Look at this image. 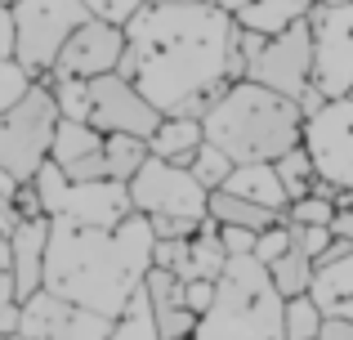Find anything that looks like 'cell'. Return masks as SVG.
Masks as SVG:
<instances>
[{"label": "cell", "instance_id": "cell-25", "mask_svg": "<svg viewBox=\"0 0 353 340\" xmlns=\"http://www.w3.org/2000/svg\"><path fill=\"white\" fill-rule=\"evenodd\" d=\"M322 318H327V309H322L309 291H304V296H286V305H282V336L286 340H318Z\"/></svg>", "mask_w": 353, "mask_h": 340}, {"label": "cell", "instance_id": "cell-43", "mask_svg": "<svg viewBox=\"0 0 353 340\" xmlns=\"http://www.w3.org/2000/svg\"><path fill=\"white\" fill-rule=\"evenodd\" d=\"M327 314H340V318H349V323H353V296H345V300H340V305H331Z\"/></svg>", "mask_w": 353, "mask_h": 340}, {"label": "cell", "instance_id": "cell-39", "mask_svg": "<svg viewBox=\"0 0 353 340\" xmlns=\"http://www.w3.org/2000/svg\"><path fill=\"white\" fill-rule=\"evenodd\" d=\"M318 340H353V323H349V318H340V314H327V318H322Z\"/></svg>", "mask_w": 353, "mask_h": 340}, {"label": "cell", "instance_id": "cell-29", "mask_svg": "<svg viewBox=\"0 0 353 340\" xmlns=\"http://www.w3.org/2000/svg\"><path fill=\"white\" fill-rule=\"evenodd\" d=\"M273 166H277V174H282L286 197H291V201L318 188V170H313V161H309V152H304V143H295L291 152H282V157H277Z\"/></svg>", "mask_w": 353, "mask_h": 340}, {"label": "cell", "instance_id": "cell-24", "mask_svg": "<svg viewBox=\"0 0 353 340\" xmlns=\"http://www.w3.org/2000/svg\"><path fill=\"white\" fill-rule=\"evenodd\" d=\"M268 278H273V287L282 291V300L286 296H304V291H309V282H313V260L291 242L273 264H268Z\"/></svg>", "mask_w": 353, "mask_h": 340}, {"label": "cell", "instance_id": "cell-22", "mask_svg": "<svg viewBox=\"0 0 353 340\" xmlns=\"http://www.w3.org/2000/svg\"><path fill=\"white\" fill-rule=\"evenodd\" d=\"M309 296L318 300L322 309H331V305H340L345 296H353V246L340 255V260H331V264H313Z\"/></svg>", "mask_w": 353, "mask_h": 340}, {"label": "cell", "instance_id": "cell-44", "mask_svg": "<svg viewBox=\"0 0 353 340\" xmlns=\"http://www.w3.org/2000/svg\"><path fill=\"white\" fill-rule=\"evenodd\" d=\"M318 5H345V0H318Z\"/></svg>", "mask_w": 353, "mask_h": 340}, {"label": "cell", "instance_id": "cell-31", "mask_svg": "<svg viewBox=\"0 0 353 340\" xmlns=\"http://www.w3.org/2000/svg\"><path fill=\"white\" fill-rule=\"evenodd\" d=\"M50 340H112V318L77 309V314L68 318V327H63L59 336H50Z\"/></svg>", "mask_w": 353, "mask_h": 340}, {"label": "cell", "instance_id": "cell-16", "mask_svg": "<svg viewBox=\"0 0 353 340\" xmlns=\"http://www.w3.org/2000/svg\"><path fill=\"white\" fill-rule=\"evenodd\" d=\"M143 291H148V305H152V318L161 327V340H174V336H192L197 327V314L183 305V278H174L170 269L152 264L143 278Z\"/></svg>", "mask_w": 353, "mask_h": 340}, {"label": "cell", "instance_id": "cell-45", "mask_svg": "<svg viewBox=\"0 0 353 340\" xmlns=\"http://www.w3.org/2000/svg\"><path fill=\"white\" fill-rule=\"evenodd\" d=\"M5 340H23V336H18V332H14V336H5Z\"/></svg>", "mask_w": 353, "mask_h": 340}, {"label": "cell", "instance_id": "cell-9", "mask_svg": "<svg viewBox=\"0 0 353 340\" xmlns=\"http://www.w3.org/2000/svg\"><path fill=\"white\" fill-rule=\"evenodd\" d=\"M130 206L143 215H179V219H206V197L210 192L192 179L188 166H174L148 152L143 166L125 179Z\"/></svg>", "mask_w": 353, "mask_h": 340}, {"label": "cell", "instance_id": "cell-23", "mask_svg": "<svg viewBox=\"0 0 353 340\" xmlns=\"http://www.w3.org/2000/svg\"><path fill=\"white\" fill-rule=\"evenodd\" d=\"M112 340H161V327L152 318V305H148V291L139 287L134 296L125 300V309L112 318Z\"/></svg>", "mask_w": 353, "mask_h": 340}, {"label": "cell", "instance_id": "cell-19", "mask_svg": "<svg viewBox=\"0 0 353 340\" xmlns=\"http://www.w3.org/2000/svg\"><path fill=\"white\" fill-rule=\"evenodd\" d=\"M313 5L318 0H246V5L233 9V23L246 27V32H259V36H277L291 23L309 18Z\"/></svg>", "mask_w": 353, "mask_h": 340}, {"label": "cell", "instance_id": "cell-7", "mask_svg": "<svg viewBox=\"0 0 353 340\" xmlns=\"http://www.w3.org/2000/svg\"><path fill=\"white\" fill-rule=\"evenodd\" d=\"M14 59L23 63L32 77H45L59 59V50L68 45V36L85 23L94 9L85 0H14Z\"/></svg>", "mask_w": 353, "mask_h": 340}, {"label": "cell", "instance_id": "cell-28", "mask_svg": "<svg viewBox=\"0 0 353 340\" xmlns=\"http://www.w3.org/2000/svg\"><path fill=\"white\" fill-rule=\"evenodd\" d=\"M282 219L286 224H331V219H336V188H327V183L318 179V188L295 197Z\"/></svg>", "mask_w": 353, "mask_h": 340}, {"label": "cell", "instance_id": "cell-32", "mask_svg": "<svg viewBox=\"0 0 353 340\" xmlns=\"http://www.w3.org/2000/svg\"><path fill=\"white\" fill-rule=\"evenodd\" d=\"M286 246H291V228H286V219H277V224H268V228L255 233V251H250V255H255L259 264H273Z\"/></svg>", "mask_w": 353, "mask_h": 340}, {"label": "cell", "instance_id": "cell-33", "mask_svg": "<svg viewBox=\"0 0 353 340\" xmlns=\"http://www.w3.org/2000/svg\"><path fill=\"white\" fill-rule=\"evenodd\" d=\"M286 228H291V242L300 246L313 264H318V255L327 251L331 237H336V233H331V224H286Z\"/></svg>", "mask_w": 353, "mask_h": 340}, {"label": "cell", "instance_id": "cell-41", "mask_svg": "<svg viewBox=\"0 0 353 340\" xmlns=\"http://www.w3.org/2000/svg\"><path fill=\"white\" fill-rule=\"evenodd\" d=\"M85 5L94 9V14H103V9H108V0H85ZM210 5H224L228 14H233V9H237V5H246V0H210Z\"/></svg>", "mask_w": 353, "mask_h": 340}, {"label": "cell", "instance_id": "cell-46", "mask_svg": "<svg viewBox=\"0 0 353 340\" xmlns=\"http://www.w3.org/2000/svg\"><path fill=\"white\" fill-rule=\"evenodd\" d=\"M174 340H192V336H174Z\"/></svg>", "mask_w": 353, "mask_h": 340}, {"label": "cell", "instance_id": "cell-5", "mask_svg": "<svg viewBox=\"0 0 353 340\" xmlns=\"http://www.w3.org/2000/svg\"><path fill=\"white\" fill-rule=\"evenodd\" d=\"M54 126H59V103L50 94V81L36 77L32 90L0 112V170L14 183H32V174L45 166Z\"/></svg>", "mask_w": 353, "mask_h": 340}, {"label": "cell", "instance_id": "cell-4", "mask_svg": "<svg viewBox=\"0 0 353 340\" xmlns=\"http://www.w3.org/2000/svg\"><path fill=\"white\" fill-rule=\"evenodd\" d=\"M282 291L255 255H228L215 278V300L197 318L192 340H286L282 336Z\"/></svg>", "mask_w": 353, "mask_h": 340}, {"label": "cell", "instance_id": "cell-21", "mask_svg": "<svg viewBox=\"0 0 353 340\" xmlns=\"http://www.w3.org/2000/svg\"><path fill=\"white\" fill-rule=\"evenodd\" d=\"M206 215L215 219V224H233V228H250V233H259V228H268V224H277V210H268V206H255V201H246V197H237V192H228V188H215L206 197Z\"/></svg>", "mask_w": 353, "mask_h": 340}, {"label": "cell", "instance_id": "cell-1", "mask_svg": "<svg viewBox=\"0 0 353 340\" xmlns=\"http://www.w3.org/2000/svg\"><path fill=\"white\" fill-rule=\"evenodd\" d=\"M237 23L210 0H148L125 18V72L161 117H197L246 77Z\"/></svg>", "mask_w": 353, "mask_h": 340}, {"label": "cell", "instance_id": "cell-11", "mask_svg": "<svg viewBox=\"0 0 353 340\" xmlns=\"http://www.w3.org/2000/svg\"><path fill=\"white\" fill-rule=\"evenodd\" d=\"M246 77L277 90V94H286V99H300L313 86V27H309V18L291 23L277 36H264L259 54L246 63Z\"/></svg>", "mask_w": 353, "mask_h": 340}, {"label": "cell", "instance_id": "cell-27", "mask_svg": "<svg viewBox=\"0 0 353 340\" xmlns=\"http://www.w3.org/2000/svg\"><path fill=\"white\" fill-rule=\"evenodd\" d=\"M50 81V94L59 103V117L68 121H90V81L81 77H59V72H45Z\"/></svg>", "mask_w": 353, "mask_h": 340}, {"label": "cell", "instance_id": "cell-26", "mask_svg": "<svg viewBox=\"0 0 353 340\" xmlns=\"http://www.w3.org/2000/svg\"><path fill=\"white\" fill-rule=\"evenodd\" d=\"M148 157V139L139 134H103V161H108V179L125 183L130 174L143 166Z\"/></svg>", "mask_w": 353, "mask_h": 340}, {"label": "cell", "instance_id": "cell-2", "mask_svg": "<svg viewBox=\"0 0 353 340\" xmlns=\"http://www.w3.org/2000/svg\"><path fill=\"white\" fill-rule=\"evenodd\" d=\"M152 246L157 233L143 210H130L117 228H85L72 219H50L41 287L72 300L77 309L117 318L125 300L143 287L148 269H152Z\"/></svg>", "mask_w": 353, "mask_h": 340}, {"label": "cell", "instance_id": "cell-12", "mask_svg": "<svg viewBox=\"0 0 353 340\" xmlns=\"http://www.w3.org/2000/svg\"><path fill=\"white\" fill-rule=\"evenodd\" d=\"M161 112L139 94V86L125 72H103V77L90 81V126L103 134H148L157 130Z\"/></svg>", "mask_w": 353, "mask_h": 340}, {"label": "cell", "instance_id": "cell-38", "mask_svg": "<svg viewBox=\"0 0 353 340\" xmlns=\"http://www.w3.org/2000/svg\"><path fill=\"white\" fill-rule=\"evenodd\" d=\"M14 45H18V32H14V9H9V0H0V63L14 59Z\"/></svg>", "mask_w": 353, "mask_h": 340}, {"label": "cell", "instance_id": "cell-8", "mask_svg": "<svg viewBox=\"0 0 353 340\" xmlns=\"http://www.w3.org/2000/svg\"><path fill=\"white\" fill-rule=\"evenodd\" d=\"M300 143L327 188L353 192V94L327 99L318 112L304 117Z\"/></svg>", "mask_w": 353, "mask_h": 340}, {"label": "cell", "instance_id": "cell-34", "mask_svg": "<svg viewBox=\"0 0 353 340\" xmlns=\"http://www.w3.org/2000/svg\"><path fill=\"white\" fill-rule=\"evenodd\" d=\"M210 300H215V282H206V278H192V282H183V305H188L197 318L210 309Z\"/></svg>", "mask_w": 353, "mask_h": 340}, {"label": "cell", "instance_id": "cell-18", "mask_svg": "<svg viewBox=\"0 0 353 340\" xmlns=\"http://www.w3.org/2000/svg\"><path fill=\"white\" fill-rule=\"evenodd\" d=\"M72 314H77L72 300H63V296H54L50 287H41L27 300H18V336L23 340H50L68 327Z\"/></svg>", "mask_w": 353, "mask_h": 340}, {"label": "cell", "instance_id": "cell-36", "mask_svg": "<svg viewBox=\"0 0 353 340\" xmlns=\"http://www.w3.org/2000/svg\"><path fill=\"white\" fill-rule=\"evenodd\" d=\"M219 242H224V251H228V255H250V251H255V233H250V228L219 224Z\"/></svg>", "mask_w": 353, "mask_h": 340}, {"label": "cell", "instance_id": "cell-40", "mask_svg": "<svg viewBox=\"0 0 353 340\" xmlns=\"http://www.w3.org/2000/svg\"><path fill=\"white\" fill-rule=\"evenodd\" d=\"M14 332H18V305H9V309H0V340Z\"/></svg>", "mask_w": 353, "mask_h": 340}, {"label": "cell", "instance_id": "cell-15", "mask_svg": "<svg viewBox=\"0 0 353 340\" xmlns=\"http://www.w3.org/2000/svg\"><path fill=\"white\" fill-rule=\"evenodd\" d=\"M45 242H50V215L14 219V228H9V260H14V291H18V300H27L32 291H41Z\"/></svg>", "mask_w": 353, "mask_h": 340}, {"label": "cell", "instance_id": "cell-30", "mask_svg": "<svg viewBox=\"0 0 353 340\" xmlns=\"http://www.w3.org/2000/svg\"><path fill=\"white\" fill-rule=\"evenodd\" d=\"M188 170H192V179H197L206 192H215V188H224V179H228V170H233V161H228V152H219L215 143L201 139V148L192 152Z\"/></svg>", "mask_w": 353, "mask_h": 340}, {"label": "cell", "instance_id": "cell-3", "mask_svg": "<svg viewBox=\"0 0 353 340\" xmlns=\"http://www.w3.org/2000/svg\"><path fill=\"white\" fill-rule=\"evenodd\" d=\"M201 134L228 152V161H277L291 152L304 134V112L295 99L277 94V90L259 86V81L241 77L224 86V94L201 112Z\"/></svg>", "mask_w": 353, "mask_h": 340}, {"label": "cell", "instance_id": "cell-20", "mask_svg": "<svg viewBox=\"0 0 353 340\" xmlns=\"http://www.w3.org/2000/svg\"><path fill=\"white\" fill-rule=\"evenodd\" d=\"M201 121L197 117H161L157 121V130L148 134V152L161 161H174V166H188L192 152L201 148Z\"/></svg>", "mask_w": 353, "mask_h": 340}, {"label": "cell", "instance_id": "cell-14", "mask_svg": "<svg viewBox=\"0 0 353 340\" xmlns=\"http://www.w3.org/2000/svg\"><path fill=\"white\" fill-rule=\"evenodd\" d=\"M50 161L68 174V179H108L103 130H94L90 121H68V117H59L54 139H50Z\"/></svg>", "mask_w": 353, "mask_h": 340}, {"label": "cell", "instance_id": "cell-13", "mask_svg": "<svg viewBox=\"0 0 353 340\" xmlns=\"http://www.w3.org/2000/svg\"><path fill=\"white\" fill-rule=\"evenodd\" d=\"M121 59H125V27L112 23V18L90 14L85 23L68 36V45L59 50V59H54L50 72L94 81V77H103V72H117Z\"/></svg>", "mask_w": 353, "mask_h": 340}, {"label": "cell", "instance_id": "cell-42", "mask_svg": "<svg viewBox=\"0 0 353 340\" xmlns=\"http://www.w3.org/2000/svg\"><path fill=\"white\" fill-rule=\"evenodd\" d=\"M9 228H14V206L0 197V237H9Z\"/></svg>", "mask_w": 353, "mask_h": 340}, {"label": "cell", "instance_id": "cell-17", "mask_svg": "<svg viewBox=\"0 0 353 340\" xmlns=\"http://www.w3.org/2000/svg\"><path fill=\"white\" fill-rule=\"evenodd\" d=\"M224 188L237 192V197H246V201H255V206L277 210V215H286V206H291L286 183H282V174H277L273 161H241V166L228 170Z\"/></svg>", "mask_w": 353, "mask_h": 340}, {"label": "cell", "instance_id": "cell-6", "mask_svg": "<svg viewBox=\"0 0 353 340\" xmlns=\"http://www.w3.org/2000/svg\"><path fill=\"white\" fill-rule=\"evenodd\" d=\"M32 188L50 219H72L85 228H117L130 215V192L117 179H68L50 157L32 174Z\"/></svg>", "mask_w": 353, "mask_h": 340}, {"label": "cell", "instance_id": "cell-37", "mask_svg": "<svg viewBox=\"0 0 353 340\" xmlns=\"http://www.w3.org/2000/svg\"><path fill=\"white\" fill-rule=\"evenodd\" d=\"M331 233L353 242V192H336V219H331Z\"/></svg>", "mask_w": 353, "mask_h": 340}, {"label": "cell", "instance_id": "cell-35", "mask_svg": "<svg viewBox=\"0 0 353 340\" xmlns=\"http://www.w3.org/2000/svg\"><path fill=\"white\" fill-rule=\"evenodd\" d=\"M18 305V291H14V260H9V237H0V309Z\"/></svg>", "mask_w": 353, "mask_h": 340}, {"label": "cell", "instance_id": "cell-10", "mask_svg": "<svg viewBox=\"0 0 353 340\" xmlns=\"http://www.w3.org/2000/svg\"><path fill=\"white\" fill-rule=\"evenodd\" d=\"M313 86L327 99L353 94V0L345 5H313Z\"/></svg>", "mask_w": 353, "mask_h": 340}]
</instances>
